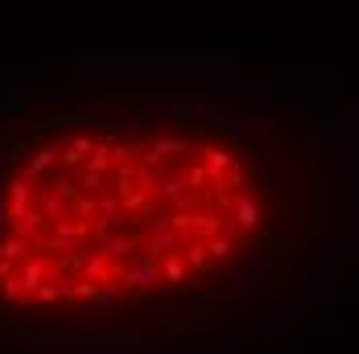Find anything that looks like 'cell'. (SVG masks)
Wrapping results in <instances>:
<instances>
[{"label": "cell", "mask_w": 359, "mask_h": 354, "mask_svg": "<svg viewBox=\"0 0 359 354\" xmlns=\"http://www.w3.org/2000/svg\"><path fill=\"white\" fill-rule=\"evenodd\" d=\"M227 153L157 120L54 124L0 165V305L116 313L215 276L231 251Z\"/></svg>", "instance_id": "1"}]
</instances>
